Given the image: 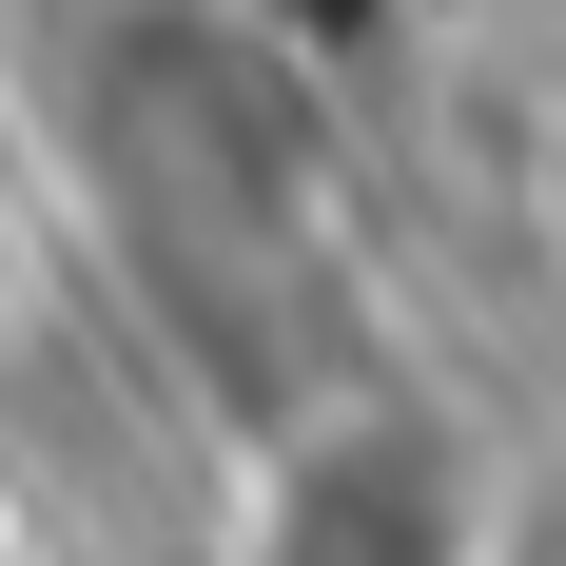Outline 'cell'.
<instances>
[{
  "instance_id": "6da1fadb",
  "label": "cell",
  "mask_w": 566,
  "mask_h": 566,
  "mask_svg": "<svg viewBox=\"0 0 566 566\" xmlns=\"http://www.w3.org/2000/svg\"><path fill=\"white\" fill-rule=\"evenodd\" d=\"M78 157L117 234L176 274H293L333 234V117L234 0H98L78 20Z\"/></svg>"
},
{
  "instance_id": "7a4b0ae2",
  "label": "cell",
  "mask_w": 566,
  "mask_h": 566,
  "mask_svg": "<svg viewBox=\"0 0 566 566\" xmlns=\"http://www.w3.org/2000/svg\"><path fill=\"white\" fill-rule=\"evenodd\" d=\"M216 566H527L509 450L410 371H313L234 469V547Z\"/></svg>"
},
{
  "instance_id": "3957f363",
  "label": "cell",
  "mask_w": 566,
  "mask_h": 566,
  "mask_svg": "<svg viewBox=\"0 0 566 566\" xmlns=\"http://www.w3.org/2000/svg\"><path fill=\"white\" fill-rule=\"evenodd\" d=\"M527 234H547V274H566V98H547V137H527Z\"/></svg>"
},
{
  "instance_id": "277c9868",
  "label": "cell",
  "mask_w": 566,
  "mask_h": 566,
  "mask_svg": "<svg viewBox=\"0 0 566 566\" xmlns=\"http://www.w3.org/2000/svg\"><path fill=\"white\" fill-rule=\"evenodd\" d=\"M547 20H566V0H547Z\"/></svg>"
}]
</instances>
